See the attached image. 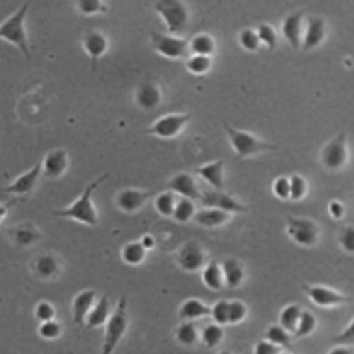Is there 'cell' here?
<instances>
[{"label":"cell","mask_w":354,"mask_h":354,"mask_svg":"<svg viewBox=\"0 0 354 354\" xmlns=\"http://www.w3.org/2000/svg\"><path fill=\"white\" fill-rule=\"evenodd\" d=\"M108 176H109V173L105 171L104 174L95 177L93 181H90L84 187L83 192L69 206L55 210L54 216L75 220V221L82 223L88 227H95L98 224V213L93 203V194L104 181H106Z\"/></svg>","instance_id":"6da1fadb"},{"label":"cell","mask_w":354,"mask_h":354,"mask_svg":"<svg viewBox=\"0 0 354 354\" xmlns=\"http://www.w3.org/2000/svg\"><path fill=\"white\" fill-rule=\"evenodd\" d=\"M348 160L347 134L340 131L332 140H329L321 149V163L332 171L340 170Z\"/></svg>","instance_id":"52a82bcc"},{"label":"cell","mask_w":354,"mask_h":354,"mask_svg":"<svg viewBox=\"0 0 354 354\" xmlns=\"http://www.w3.org/2000/svg\"><path fill=\"white\" fill-rule=\"evenodd\" d=\"M8 239L19 248H28L35 245L41 238L40 230L30 221H22L7 230Z\"/></svg>","instance_id":"7402d4cb"},{"label":"cell","mask_w":354,"mask_h":354,"mask_svg":"<svg viewBox=\"0 0 354 354\" xmlns=\"http://www.w3.org/2000/svg\"><path fill=\"white\" fill-rule=\"evenodd\" d=\"M328 354H354V348L353 346H335L332 347Z\"/></svg>","instance_id":"11a10c76"},{"label":"cell","mask_w":354,"mask_h":354,"mask_svg":"<svg viewBox=\"0 0 354 354\" xmlns=\"http://www.w3.org/2000/svg\"><path fill=\"white\" fill-rule=\"evenodd\" d=\"M328 33L326 21L319 15H310L304 21V29L301 36L300 48L304 51H311L319 47Z\"/></svg>","instance_id":"7c38bea8"},{"label":"cell","mask_w":354,"mask_h":354,"mask_svg":"<svg viewBox=\"0 0 354 354\" xmlns=\"http://www.w3.org/2000/svg\"><path fill=\"white\" fill-rule=\"evenodd\" d=\"M272 194L281 201L289 199V178L286 176H281L274 180Z\"/></svg>","instance_id":"681fc988"},{"label":"cell","mask_w":354,"mask_h":354,"mask_svg":"<svg viewBox=\"0 0 354 354\" xmlns=\"http://www.w3.org/2000/svg\"><path fill=\"white\" fill-rule=\"evenodd\" d=\"M166 188L173 194L180 195V198H188L191 201L201 198V189L191 173L180 171L174 174L166 184Z\"/></svg>","instance_id":"d6986e66"},{"label":"cell","mask_w":354,"mask_h":354,"mask_svg":"<svg viewBox=\"0 0 354 354\" xmlns=\"http://www.w3.org/2000/svg\"><path fill=\"white\" fill-rule=\"evenodd\" d=\"M32 274L41 281H51L58 278L61 272V261L54 253H41L30 261Z\"/></svg>","instance_id":"ac0fdd59"},{"label":"cell","mask_w":354,"mask_h":354,"mask_svg":"<svg viewBox=\"0 0 354 354\" xmlns=\"http://www.w3.org/2000/svg\"><path fill=\"white\" fill-rule=\"evenodd\" d=\"M140 242H141V245L144 246L145 250H151V249L155 248V238L152 235H149V234L144 235Z\"/></svg>","instance_id":"9f6ffc18"},{"label":"cell","mask_w":354,"mask_h":354,"mask_svg":"<svg viewBox=\"0 0 354 354\" xmlns=\"http://www.w3.org/2000/svg\"><path fill=\"white\" fill-rule=\"evenodd\" d=\"M18 202V198L12 199V201H8V202H4V203H0V224L1 221L4 220V217L8 214V210Z\"/></svg>","instance_id":"db71d44e"},{"label":"cell","mask_w":354,"mask_h":354,"mask_svg":"<svg viewBox=\"0 0 354 354\" xmlns=\"http://www.w3.org/2000/svg\"><path fill=\"white\" fill-rule=\"evenodd\" d=\"M149 39L153 50L165 58L178 59V58H187L189 55L188 39L185 37L152 32Z\"/></svg>","instance_id":"ba28073f"},{"label":"cell","mask_w":354,"mask_h":354,"mask_svg":"<svg viewBox=\"0 0 354 354\" xmlns=\"http://www.w3.org/2000/svg\"><path fill=\"white\" fill-rule=\"evenodd\" d=\"M223 126L238 159H246L263 152H272L278 149L275 144L263 141L257 136L252 134L250 131L239 130L227 122H224Z\"/></svg>","instance_id":"7a4b0ae2"},{"label":"cell","mask_w":354,"mask_h":354,"mask_svg":"<svg viewBox=\"0 0 354 354\" xmlns=\"http://www.w3.org/2000/svg\"><path fill=\"white\" fill-rule=\"evenodd\" d=\"M282 348L261 339L259 340L256 344H254V348H253V354H278Z\"/></svg>","instance_id":"816d5d0a"},{"label":"cell","mask_w":354,"mask_h":354,"mask_svg":"<svg viewBox=\"0 0 354 354\" xmlns=\"http://www.w3.org/2000/svg\"><path fill=\"white\" fill-rule=\"evenodd\" d=\"M289 199L290 201H301L307 195V181L303 176L293 173L289 177Z\"/></svg>","instance_id":"60d3db41"},{"label":"cell","mask_w":354,"mask_h":354,"mask_svg":"<svg viewBox=\"0 0 354 354\" xmlns=\"http://www.w3.org/2000/svg\"><path fill=\"white\" fill-rule=\"evenodd\" d=\"M97 300L94 289H84L79 292L72 301V319L75 325H84V319Z\"/></svg>","instance_id":"cb8c5ba5"},{"label":"cell","mask_w":354,"mask_h":354,"mask_svg":"<svg viewBox=\"0 0 354 354\" xmlns=\"http://www.w3.org/2000/svg\"><path fill=\"white\" fill-rule=\"evenodd\" d=\"M286 234L288 236L299 246L311 248L314 246L318 239L321 230L318 224L307 217H286Z\"/></svg>","instance_id":"8992f818"},{"label":"cell","mask_w":354,"mask_h":354,"mask_svg":"<svg viewBox=\"0 0 354 354\" xmlns=\"http://www.w3.org/2000/svg\"><path fill=\"white\" fill-rule=\"evenodd\" d=\"M111 313H112L111 300H109L108 295H102L98 300H95L94 306L88 311V314H87V317L84 319L86 328L95 329V328H100V326L105 325V322L108 321Z\"/></svg>","instance_id":"484cf974"},{"label":"cell","mask_w":354,"mask_h":354,"mask_svg":"<svg viewBox=\"0 0 354 354\" xmlns=\"http://www.w3.org/2000/svg\"><path fill=\"white\" fill-rule=\"evenodd\" d=\"M317 329V318L310 310H301L293 336L297 339L310 336Z\"/></svg>","instance_id":"d590c367"},{"label":"cell","mask_w":354,"mask_h":354,"mask_svg":"<svg viewBox=\"0 0 354 354\" xmlns=\"http://www.w3.org/2000/svg\"><path fill=\"white\" fill-rule=\"evenodd\" d=\"M328 212L330 214L332 218L335 220H340L344 217V213H346V207L344 205L340 202V201H330L329 205H328Z\"/></svg>","instance_id":"f5cc1de1"},{"label":"cell","mask_w":354,"mask_h":354,"mask_svg":"<svg viewBox=\"0 0 354 354\" xmlns=\"http://www.w3.org/2000/svg\"><path fill=\"white\" fill-rule=\"evenodd\" d=\"M195 213H196V207L194 201L188 198H178L176 201V206L171 217L178 223H187L188 220L194 218Z\"/></svg>","instance_id":"8d00e7d4"},{"label":"cell","mask_w":354,"mask_h":354,"mask_svg":"<svg viewBox=\"0 0 354 354\" xmlns=\"http://www.w3.org/2000/svg\"><path fill=\"white\" fill-rule=\"evenodd\" d=\"M194 173L205 180L213 189H224V160L217 159L194 169Z\"/></svg>","instance_id":"603a6c76"},{"label":"cell","mask_w":354,"mask_h":354,"mask_svg":"<svg viewBox=\"0 0 354 354\" xmlns=\"http://www.w3.org/2000/svg\"><path fill=\"white\" fill-rule=\"evenodd\" d=\"M129 329L127 317V297L123 295L119 297L116 308L111 313L108 321L105 322L104 342L100 354H113L120 340L124 337Z\"/></svg>","instance_id":"277c9868"},{"label":"cell","mask_w":354,"mask_h":354,"mask_svg":"<svg viewBox=\"0 0 354 354\" xmlns=\"http://www.w3.org/2000/svg\"><path fill=\"white\" fill-rule=\"evenodd\" d=\"M210 315V306L199 299H187L181 303L178 308V318L181 321H195Z\"/></svg>","instance_id":"83f0119b"},{"label":"cell","mask_w":354,"mask_h":354,"mask_svg":"<svg viewBox=\"0 0 354 354\" xmlns=\"http://www.w3.org/2000/svg\"><path fill=\"white\" fill-rule=\"evenodd\" d=\"M163 98V93L159 87V84L155 80L145 79L142 80L134 93V101L136 104L144 109V111H151L155 109L160 105Z\"/></svg>","instance_id":"e0dca14e"},{"label":"cell","mask_w":354,"mask_h":354,"mask_svg":"<svg viewBox=\"0 0 354 354\" xmlns=\"http://www.w3.org/2000/svg\"><path fill=\"white\" fill-rule=\"evenodd\" d=\"M152 195H153L152 191L138 189V188H126L118 194L116 206L124 213H136L145 206V203Z\"/></svg>","instance_id":"ffe728a7"},{"label":"cell","mask_w":354,"mask_h":354,"mask_svg":"<svg viewBox=\"0 0 354 354\" xmlns=\"http://www.w3.org/2000/svg\"><path fill=\"white\" fill-rule=\"evenodd\" d=\"M40 177H41V162L39 160L29 170L24 171L14 181H11L3 191L6 194L15 195L17 198L26 196L35 189Z\"/></svg>","instance_id":"2e32d148"},{"label":"cell","mask_w":354,"mask_h":354,"mask_svg":"<svg viewBox=\"0 0 354 354\" xmlns=\"http://www.w3.org/2000/svg\"><path fill=\"white\" fill-rule=\"evenodd\" d=\"M248 315V306L242 300H230L228 324H241Z\"/></svg>","instance_id":"ee69618b"},{"label":"cell","mask_w":354,"mask_h":354,"mask_svg":"<svg viewBox=\"0 0 354 354\" xmlns=\"http://www.w3.org/2000/svg\"><path fill=\"white\" fill-rule=\"evenodd\" d=\"M176 201H177L176 194L166 189V191L159 192L155 196L153 205H155V209L158 210L159 214H162L163 217H171L174 206H176Z\"/></svg>","instance_id":"74e56055"},{"label":"cell","mask_w":354,"mask_h":354,"mask_svg":"<svg viewBox=\"0 0 354 354\" xmlns=\"http://www.w3.org/2000/svg\"><path fill=\"white\" fill-rule=\"evenodd\" d=\"M176 340L185 347L195 346L199 342V330L195 321H181L176 329Z\"/></svg>","instance_id":"4dcf8cb0"},{"label":"cell","mask_w":354,"mask_h":354,"mask_svg":"<svg viewBox=\"0 0 354 354\" xmlns=\"http://www.w3.org/2000/svg\"><path fill=\"white\" fill-rule=\"evenodd\" d=\"M189 120L191 113H167L156 119L144 133L159 138H174L184 130Z\"/></svg>","instance_id":"9c48e42d"},{"label":"cell","mask_w":354,"mask_h":354,"mask_svg":"<svg viewBox=\"0 0 354 354\" xmlns=\"http://www.w3.org/2000/svg\"><path fill=\"white\" fill-rule=\"evenodd\" d=\"M41 162V176L48 180L62 177L69 167V155L64 148H54L48 151Z\"/></svg>","instance_id":"5bb4252c"},{"label":"cell","mask_w":354,"mask_h":354,"mask_svg":"<svg viewBox=\"0 0 354 354\" xmlns=\"http://www.w3.org/2000/svg\"><path fill=\"white\" fill-rule=\"evenodd\" d=\"M189 55H205L212 57L216 51V41L207 33H199L188 39Z\"/></svg>","instance_id":"f546056e"},{"label":"cell","mask_w":354,"mask_h":354,"mask_svg":"<svg viewBox=\"0 0 354 354\" xmlns=\"http://www.w3.org/2000/svg\"><path fill=\"white\" fill-rule=\"evenodd\" d=\"M75 6L83 15H94L98 12H105L108 10V6L100 0H80Z\"/></svg>","instance_id":"7dc6e473"},{"label":"cell","mask_w":354,"mask_h":354,"mask_svg":"<svg viewBox=\"0 0 354 354\" xmlns=\"http://www.w3.org/2000/svg\"><path fill=\"white\" fill-rule=\"evenodd\" d=\"M231 218L232 214L213 207H203L198 210L194 216V221L205 228H218L227 224Z\"/></svg>","instance_id":"4316f807"},{"label":"cell","mask_w":354,"mask_h":354,"mask_svg":"<svg viewBox=\"0 0 354 354\" xmlns=\"http://www.w3.org/2000/svg\"><path fill=\"white\" fill-rule=\"evenodd\" d=\"M260 44H264L270 51H274L278 44V33L275 28L267 22L259 24L254 29Z\"/></svg>","instance_id":"f35d334b"},{"label":"cell","mask_w":354,"mask_h":354,"mask_svg":"<svg viewBox=\"0 0 354 354\" xmlns=\"http://www.w3.org/2000/svg\"><path fill=\"white\" fill-rule=\"evenodd\" d=\"M228 304H230V300L220 299L210 307V317L213 322L221 326L228 324Z\"/></svg>","instance_id":"f6af8a7d"},{"label":"cell","mask_w":354,"mask_h":354,"mask_svg":"<svg viewBox=\"0 0 354 354\" xmlns=\"http://www.w3.org/2000/svg\"><path fill=\"white\" fill-rule=\"evenodd\" d=\"M333 342L339 346H353L354 343V319H351L347 326L333 337Z\"/></svg>","instance_id":"f907efd6"},{"label":"cell","mask_w":354,"mask_h":354,"mask_svg":"<svg viewBox=\"0 0 354 354\" xmlns=\"http://www.w3.org/2000/svg\"><path fill=\"white\" fill-rule=\"evenodd\" d=\"M224 339V329L221 325L216 322H210L202 328L199 332V340L201 343L207 348L217 347Z\"/></svg>","instance_id":"d6a6232c"},{"label":"cell","mask_w":354,"mask_h":354,"mask_svg":"<svg viewBox=\"0 0 354 354\" xmlns=\"http://www.w3.org/2000/svg\"><path fill=\"white\" fill-rule=\"evenodd\" d=\"M199 202L203 207H213L223 212H227L230 214L234 213H243L248 212V206L243 205L241 201H238L231 194L225 192L224 189H210L201 192Z\"/></svg>","instance_id":"8fae6325"},{"label":"cell","mask_w":354,"mask_h":354,"mask_svg":"<svg viewBox=\"0 0 354 354\" xmlns=\"http://www.w3.org/2000/svg\"><path fill=\"white\" fill-rule=\"evenodd\" d=\"M301 307L296 303H290V304H286L281 313H279V325L286 330L289 332L290 335H293L295 329H296V325H297V321H299V317L301 314Z\"/></svg>","instance_id":"836d02e7"},{"label":"cell","mask_w":354,"mask_h":354,"mask_svg":"<svg viewBox=\"0 0 354 354\" xmlns=\"http://www.w3.org/2000/svg\"><path fill=\"white\" fill-rule=\"evenodd\" d=\"M120 257L127 266H140L145 257H147V250L141 245L140 241H133L126 243L122 250H120Z\"/></svg>","instance_id":"1f68e13d"},{"label":"cell","mask_w":354,"mask_h":354,"mask_svg":"<svg viewBox=\"0 0 354 354\" xmlns=\"http://www.w3.org/2000/svg\"><path fill=\"white\" fill-rule=\"evenodd\" d=\"M304 12L295 11L288 14L281 25V33L283 39L292 46V48L299 50L301 44V36L304 29Z\"/></svg>","instance_id":"44dd1931"},{"label":"cell","mask_w":354,"mask_h":354,"mask_svg":"<svg viewBox=\"0 0 354 354\" xmlns=\"http://www.w3.org/2000/svg\"><path fill=\"white\" fill-rule=\"evenodd\" d=\"M238 41L241 44V47L249 53H254L259 50V47L261 46L259 41V37L254 32V29L252 28H245L239 32L238 35Z\"/></svg>","instance_id":"b9f144b4"},{"label":"cell","mask_w":354,"mask_h":354,"mask_svg":"<svg viewBox=\"0 0 354 354\" xmlns=\"http://www.w3.org/2000/svg\"><path fill=\"white\" fill-rule=\"evenodd\" d=\"M264 340L281 347V348H290L292 347V335L286 332L279 324H271L266 329Z\"/></svg>","instance_id":"e575fe53"},{"label":"cell","mask_w":354,"mask_h":354,"mask_svg":"<svg viewBox=\"0 0 354 354\" xmlns=\"http://www.w3.org/2000/svg\"><path fill=\"white\" fill-rule=\"evenodd\" d=\"M220 267H221L225 288L236 289L243 283L245 267L239 260H236L234 257H227L223 260Z\"/></svg>","instance_id":"d4e9b609"},{"label":"cell","mask_w":354,"mask_h":354,"mask_svg":"<svg viewBox=\"0 0 354 354\" xmlns=\"http://www.w3.org/2000/svg\"><path fill=\"white\" fill-rule=\"evenodd\" d=\"M301 290L310 297V300L318 307H337L353 303L351 296H347L333 288L325 285H308L303 283Z\"/></svg>","instance_id":"30bf717a"},{"label":"cell","mask_w":354,"mask_h":354,"mask_svg":"<svg viewBox=\"0 0 354 354\" xmlns=\"http://www.w3.org/2000/svg\"><path fill=\"white\" fill-rule=\"evenodd\" d=\"M37 332H39V336L44 340H55L62 333V325L57 319L40 322Z\"/></svg>","instance_id":"7bdbcfd3"},{"label":"cell","mask_w":354,"mask_h":354,"mask_svg":"<svg viewBox=\"0 0 354 354\" xmlns=\"http://www.w3.org/2000/svg\"><path fill=\"white\" fill-rule=\"evenodd\" d=\"M30 3H22L8 18L0 24V39L15 46L25 58H30L29 40L25 29V18Z\"/></svg>","instance_id":"3957f363"},{"label":"cell","mask_w":354,"mask_h":354,"mask_svg":"<svg viewBox=\"0 0 354 354\" xmlns=\"http://www.w3.org/2000/svg\"><path fill=\"white\" fill-rule=\"evenodd\" d=\"M82 46L90 59L91 69L95 71L100 58H102L105 55V53L108 51V47H109L108 37L100 30L90 29L83 35Z\"/></svg>","instance_id":"9a60e30c"},{"label":"cell","mask_w":354,"mask_h":354,"mask_svg":"<svg viewBox=\"0 0 354 354\" xmlns=\"http://www.w3.org/2000/svg\"><path fill=\"white\" fill-rule=\"evenodd\" d=\"M217 354H234V353L230 351V350H221V351H218Z\"/></svg>","instance_id":"6f0895ef"},{"label":"cell","mask_w":354,"mask_h":354,"mask_svg":"<svg viewBox=\"0 0 354 354\" xmlns=\"http://www.w3.org/2000/svg\"><path fill=\"white\" fill-rule=\"evenodd\" d=\"M278 354H292V353H289V351H283V350H281Z\"/></svg>","instance_id":"680465c9"},{"label":"cell","mask_w":354,"mask_h":354,"mask_svg":"<svg viewBox=\"0 0 354 354\" xmlns=\"http://www.w3.org/2000/svg\"><path fill=\"white\" fill-rule=\"evenodd\" d=\"M155 11L165 22L169 35H181L189 24V10L180 0H159L153 4Z\"/></svg>","instance_id":"5b68a950"},{"label":"cell","mask_w":354,"mask_h":354,"mask_svg":"<svg viewBox=\"0 0 354 354\" xmlns=\"http://www.w3.org/2000/svg\"><path fill=\"white\" fill-rule=\"evenodd\" d=\"M339 243H340V248L347 254H353L354 252V227L353 225H346L340 230Z\"/></svg>","instance_id":"c3c4849f"},{"label":"cell","mask_w":354,"mask_h":354,"mask_svg":"<svg viewBox=\"0 0 354 354\" xmlns=\"http://www.w3.org/2000/svg\"><path fill=\"white\" fill-rule=\"evenodd\" d=\"M33 314L39 322H46V321L55 319L57 311H55V307L53 306V303H50L48 300H40L36 303Z\"/></svg>","instance_id":"bcb514c9"},{"label":"cell","mask_w":354,"mask_h":354,"mask_svg":"<svg viewBox=\"0 0 354 354\" xmlns=\"http://www.w3.org/2000/svg\"><path fill=\"white\" fill-rule=\"evenodd\" d=\"M177 264L187 272H196L205 266V252L202 245L189 239L183 243L177 252Z\"/></svg>","instance_id":"4fadbf2b"},{"label":"cell","mask_w":354,"mask_h":354,"mask_svg":"<svg viewBox=\"0 0 354 354\" xmlns=\"http://www.w3.org/2000/svg\"><path fill=\"white\" fill-rule=\"evenodd\" d=\"M201 278H202L203 285L210 290L217 292V290L224 288L221 267L216 260H210L209 263H206L203 266L202 272H201Z\"/></svg>","instance_id":"f1b7e54d"},{"label":"cell","mask_w":354,"mask_h":354,"mask_svg":"<svg viewBox=\"0 0 354 354\" xmlns=\"http://www.w3.org/2000/svg\"><path fill=\"white\" fill-rule=\"evenodd\" d=\"M185 68L192 75H205L212 68V57L205 55H188Z\"/></svg>","instance_id":"ab89813d"}]
</instances>
